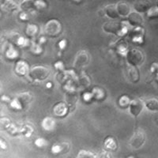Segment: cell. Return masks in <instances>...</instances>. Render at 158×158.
<instances>
[{"mask_svg":"<svg viewBox=\"0 0 158 158\" xmlns=\"http://www.w3.org/2000/svg\"><path fill=\"white\" fill-rule=\"evenodd\" d=\"M34 4L35 0H23L19 6L23 11H28L32 9H35Z\"/></svg>","mask_w":158,"mask_h":158,"instance_id":"cb8c5ba5","label":"cell"},{"mask_svg":"<svg viewBox=\"0 0 158 158\" xmlns=\"http://www.w3.org/2000/svg\"><path fill=\"white\" fill-rule=\"evenodd\" d=\"M1 7L4 10L12 12L18 10L20 6L14 0H1Z\"/></svg>","mask_w":158,"mask_h":158,"instance_id":"2e32d148","label":"cell"},{"mask_svg":"<svg viewBox=\"0 0 158 158\" xmlns=\"http://www.w3.org/2000/svg\"><path fill=\"white\" fill-rule=\"evenodd\" d=\"M47 7V2L44 0H35L34 8L36 10H44Z\"/></svg>","mask_w":158,"mask_h":158,"instance_id":"d590c367","label":"cell"},{"mask_svg":"<svg viewBox=\"0 0 158 158\" xmlns=\"http://www.w3.org/2000/svg\"><path fill=\"white\" fill-rule=\"evenodd\" d=\"M35 145L38 148H43L47 146L48 142L45 140L44 138H39L37 139H36V141H35Z\"/></svg>","mask_w":158,"mask_h":158,"instance_id":"74e56055","label":"cell"},{"mask_svg":"<svg viewBox=\"0 0 158 158\" xmlns=\"http://www.w3.org/2000/svg\"><path fill=\"white\" fill-rule=\"evenodd\" d=\"M29 70H30V68H29V64L27 62L24 61V60H18L15 64V71L18 75H29Z\"/></svg>","mask_w":158,"mask_h":158,"instance_id":"ba28073f","label":"cell"},{"mask_svg":"<svg viewBox=\"0 0 158 158\" xmlns=\"http://www.w3.org/2000/svg\"><path fill=\"white\" fill-rule=\"evenodd\" d=\"M45 40H45L44 37H41V38H40V43H44V41L45 42Z\"/></svg>","mask_w":158,"mask_h":158,"instance_id":"7dc6e473","label":"cell"},{"mask_svg":"<svg viewBox=\"0 0 158 158\" xmlns=\"http://www.w3.org/2000/svg\"><path fill=\"white\" fill-rule=\"evenodd\" d=\"M146 16L149 19H155L158 18V6H152L146 13Z\"/></svg>","mask_w":158,"mask_h":158,"instance_id":"484cf974","label":"cell"},{"mask_svg":"<svg viewBox=\"0 0 158 158\" xmlns=\"http://www.w3.org/2000/svg\"><path fill=\"white\" fill-rule=\"evenodd\" d=\"M59 46L61 49H64L65 48H66V46H67V41H66L65 40H62L61 41L59 42Z\"/></svg>","mask_w":158,"mask_h":158,"instance_id":"7bdbcfd3","label":"cell"},{"mask_svg":"<svg viewBox=\"0 0 158 158\" xmlns=\"http://www.w3.org/2000/svg\"><path fill=\"white\" fill-rule=\"evenodd\" d=\"M156 81H157V83H158V74H156Z\"/></svg>","mask_w":158,"mask_h":158,"instance_id":"681fc988","label":"cell"},{"mask_svg":"<svg viewBox=\"0 0 158 158\" xmlns=\"http://www.w3.org/2000/svg\"><path fill=\"white\" fill-rule=\"evenodd\" d=\"M127 21L130 25L133 27L140 26L143 22V18L138 12H131L127 16Z\"/></svg>","mask_w":158,"mask_h":158,"instance_id":"4fadbf2b","label":"cell"},{"mask_svg":"<svg viewBox=\"0 0 158 158\" xmlns=\"http://www.w3.org/2000/svg\"><path fill=\"white\" fill-rule=\"evenodd\" d=\"M62 25L60 22L56 19L49 20L44 25L45 34L49 36H57L61 32Z\"/></svg>","mask_w":158,"mask_h":158,"instance_id":"3957f363","label":"cell"},{"mask_svg":"<svg viewBox=\"0 0 158 158\" xmlns=\"http://www.w3.org/2000/svg\"><path fill=\"white\" fill-rule=\"evenodd\" d=\"M42 128L47 131H53L56 127V122H55L54 118H51V117H46L43 119L41 123Z\"/></svg>","mask_w":158,"mask_h":158,"instance_id":"d6986e66","label":"cell"},{"mask_svg":"<svg viewBox=\"0 0 158 158\" xmlns=\"http://www.w3.org/2000/svg\"><path fill=\"white\" fill-rule=\"evenodd\" d=\"M10 120L6 117H2L0 119V126L2 130H7V128L10 126Z\"/></svg>","mask_w":158,"mask_h":158,"instance_id":"836d02e7","label":"cell"},{"mask_svg":"<svg viewBox=\"0 0 158 158\" xmlns=\"http://www.w3.org/2000/svg\"><path fill=\"white\" fill-rule=\"evenodd\" d=\"M145 36V30L141 26H136L131 31V37L134 43L142 44Z\"/></svg>","mask_w":158,"mask_h":158,"instance_id":"52a82bcc","label":"cell"},{"mask_svg":"<svg viewBox=\"0 0 158 158\" xmlns=\"http://www.w3.org/2000/svg\"><path fill=\"white\" fill-rule=\"evenodd\" d=\"M68 144L67 143H63V144H59V143H56L54 144L52 147V153L53 154H59L60 153H64V149H69V147H66L65 146H67Z\"/></svg>","mask_w":158,"mask_h":158,"instance_id":"d4e9b609","label":"cell"},{"mask_svg":"<svg viewBox=\"0 0 158 158\" xmlns=\"http://www.w3.org/2000/svg\"><path fill=\"white\" fill-rule=\"evenodd\" d=\"M47 86H48V88H50V87H52V83H48Z\"/></svg>","mask_w":158,"mask_h":158,"instance_id":"c3c4849f","label":"cell"},{"mask_svg":"<svg viewBox=\"0 0 158 158\" xmlns=\"http://www.w3.org/2000/svg\"><path fill=\"white\" fill-rule=\"evenodd\" d=\"M0 147L2 148V149H6V147H7V146H6V144L5 143V142H4L2 139L0 140Z\"/></svg>","mask_w":158,"mask_h":158,"instance_id":"ee69618b","label":"cell"},{"mask_svg":"<svg viewBox=\"0 0 158 158\" xmlns=\"http://www.w3.org/2000/svg\"><path fill=\"white\" fill-rule=\"evenodd\" d=\"M39 32V27L34 24H28L25 29V34L29 37H33Z\"/></svg>","mask_w":158,"mask_h":158,"instance_id":"ffe728a7","label":"cell"},{"mask_svg":"<svg viewBox=\"0 0 158 158\" xmlns=\"http://www.w3.org/2000/svg\"><path fill=\"white\" fill-rule=\"evenodd\" d=\"M8 40L11 43L15 44L19 47H24L29 41L27 39H25L24 36H21V34L17 32H10L8 36Z\"/></svg>","mask_w":158,"mask_h":158,"instance_id":"30bf717a","label":"cell"},{"mask_svg":"<svg viewBox=\"0 0 158 158\" xmlns=\"http://www.w3.org/2000/svg\"><path fill=\"white\" fill-rule=\"evenodd\" d=\"M89 62V55L86 51H80L77 52L74 63V67L76 68H81L85 67Z\"/></svg>","mask_w":158,"mask_h":158,"instance_id":"5b68a950","label":"cell"},{"mask_svg":"<svg viewBox=\"0 0 158 158\" xmlns=\"http://www.w3.org/2000/svg\"><path fill=\"white\" fill-rule=\"evenodd\" d=\"M55 68H56V70H63V69H64V64H63L61 61L57 62V63H55Z\"/></svg>","mask_w":158,"mask_h":158,"instance_id":"b9f144b4","label":"cell"},{"mask_svg":"<svg viewBox=\"0 0 158 158\" xmlns=\"http://www.w3.org/2000/svg\"><path fill=\"white\" fill-rule=\"evenodd\" d=\"M92 94H93L94 98H96L97 100H102L105 96V93H104V90L102 89L99 88V87L94 88L92 91Z\"/></svg>","mask_w":158,"mask_h":158,"instance_id":"4316f807","label":"cell"},{"mask_svg":"<svg viewBox=\"0 0 158 158\" xmlns=\"http://www.w3.org/2000/svg\"><path fill=\"white\" fill-rule=\"evenodd\" d=\"M156 6H158V2H157V4H156Z\"/></svg>","mask_w":158,"mask_h":158,"instance_id":"f907efd6","label":"cell"},{"mask_svg":"<svg viewBox=\"0 0 158 158\" xmlns=\"http://www.w3.org/2000/svg\"><path fill=\"white\" fill-rule=\"evenodd\" d=\"M10 104L11 108L15 110H21L22 109V108H23V105H22V104L21 103V101L18 100V97L13 99Z\"/></svg>","mask_w":158,"mask_h":158,"instance_id":"4dcf8cb0","label":"cell"},{"mask_svg":"<svg viewBox=\"0 0 158 158\" xmlns=\"http://www.w3.org/2000/svg\"><path fill=\"white\" fill-rule=\"evenodd\" d=\"M72 1L76 4H80L81 3V2H84V0H72Z\"/></svg>","mask_w":158,"mask_h":158,"instance_id":"bcb514c9","label":"cell"},{"mask_svg":"<svg viewBox=\"0 0 158 158\" xmlns=\"http://www.w3.org/2000/svg\"><path fill=\"white\" fill-rule=\"evenodd\" d=\"M109 155L110 153H108V152H107V151H104V152H102V153H101V157H109Z\"/></svg>","mask_w":158,"mask_h":158,"instance_id":"f6af8a7d","label":"cell"},{"mask_svg":"<svg viewBox=\"0 0 158 158\" xmlns=\"http://www.w3.org/2000/svg\"><path fill=\"white\" fill-rule=\"evenodd\" d=\"M19 18L21 21H23V22L28 21L29 20V15L26 13V11H22L19 15Z\"/></svg>","mask_w":158,"mask_h":158,"instance_id":"f35d334b","label":"cell"},{"mask_svg":"<svg viewBox=\"0 0 158 158\" xmlns=\"http://www.w3.org/2000/svg\"><path fill=\"white\" fill-rule=\"evenodd\" d=\"M134 9L138 13H146L152 6L149 0H136L134 3Z\"/></svg>","mask_w":158,"mask_h":158,"instance_id":"7c38bea8","label":"cell"},{"mask_svg":"<svg viewBox=\"0 0 158 158\" xmlns=\"http://www.w3.org/2000/svg\"><path fill=\"white\" fill-rule=\"evenodd\" d=\"M104 14H105V15H107L108 17H109L110 18L115 19V18H117L119 17L118 10H117L116 5H114V4H110V5L106 6L104 7Z\"/></svg>","mask_w":158,"mask_h":158,"instance_id":"e0dca14e","label":"cell"},{"mask_svg":"<svg viewBox=\"0 0 158 158\" xmlns=\"http://www.w3.org/2000/svg\"><path fill=\"white\" fill-rule=\"evenodd\" d=\"M33 132V127L29 124L27 125H25V127L22 128V134H23L26 137H29Z\"/></svg>","mask_w":158,"mask_h":158,"instance_id":"e575fe53","label":"cell"},{"mask_svg":"<svg viewBox=\"0 0 158 158\" xmlns=\"http://www.w3.org/2000/svg\"><path fill=\"white\" fill-rule=\"evenodd\" d=\"M92 98H94V96L92 93H85L83 94V99L85 101H89Z\"/></svg>","mask_w":158,"mask_h":158,"instance_id":"60d3db41","label":"cell"},{"mask_svg":"<svg viewBox=\"0 0 158 158\" xmlns=\"http://www.w3.org/2000/svg\"><path fill=\"white\" fill-rule=\"evenodd\" d=\"M42 51L43 50H42L40 45L35 43V42H32V46H31V52L32 53H34L35 55H40L42 52Z\"/></svg>","mask_w":158,"mask_h":158,"instance_id":"8d00e7d4","label":"cell"},{"mask_svg":"<svg viewBox=\"0 0 158 158\" xmlns=\"http://www.w3.org/2000/svg\"><path fill=\"white\" fill-rule=\"evenodd\" d=\"M6 131H8V133L11 135H18L19 134L22 133V128H18V127H16L15 124H10V126L7 128Z\"/></svg>","mask_w":158,"mask_h":158,"instance_id":"f546056e","label":"cell"},{"mask_svg":"<svg viewBox=\"0 0 158 158\" xmlns=\"http://www.w3.org/2000/svg\"><path fill=\"white\" fill-rule=\"evenodd\" d=\"M145 140H146L145 134L142 131H136L131 137V140H130V145L132 148L137 149L143 145Z\"/></svg>","mask_w":158,"mask_h":158,"instance_id":"8992f818","label":"cell"},{"mask_svg":"<svg viewBox=\"0 0 158 158\" xmlns=\"http://www.w3.org/2000/svg\"><path fill=\"white\" fill-rule=\"evenodd\" d=\"M145 107H146V103H144L142 99H135L131 101L129 104L130 113L135 117L138 116Z\"/></svg>","mask_w":158,"mask_h":158,"instance_id":"277c9868","label":"cell"},{"mask_svg":"<svg viewBox=\"0 0 158 158\" xmlns=\"http://www.w3.org/2000/svg\"><path fill=\"white\" fill-rule=\"evenodd\" d=\"M67 111H68V106L64 102H59L53 108V112L56 116H65L67 114Z\"/></svg>","mask_w":158,"mask_h":158,"instance_id":"5bb4252c","label":"cell"},{"mask_svg":"<svg viewBox=\"0 0 158 158\" xmlns=\"http://www.w3.org/2000/svg\"><path fill=\"white\" fill-rule=\"evenodd\" d=\"M151 72L154 74L155 75L158 74V63H153V64L151 65Z\"/></svg>","mask_w":158,"mask_h":158,"instance_id":"ab89813d","label":"cell"},{"mask_svg":"<svg viewBox=\"0 0 158 158\" xmlns=\"http://www.w3.org/2000/svg\"><path fill=\"white\" fill-rule=\"evenodd\" d=\"M104 147L107 150H115L117 148V143L115 138L112 137H108L104 141Z\"/></svg>","mask_w":158,"mask_h":158,"instance_id":"603a6c76","label":"cell"},{"mask_svg":"<svg viewBox=\"0 0 158 158\" xmlns=\"http://www.w3.org/2000/svg\"><path fill=\"white\" fill-rule=\"evenodd\" d=\"M122 28V25L120 23L115 22H109L104 23L103 25V30L107 33H112L118 36V32Z\"/></svg>","mask_w":158,"mask_h":158,"instance_id":"9c48e42d","label":"cell"},{"mask_svg":"<svg viewBox=\"0 0 158 158\" xmlns=\"http://www.w3.org/2000/svg\"><path fill=\"white\" fill-rule=\"evenodd\" d=\"M146 108L152 111H158V99L157 98H150L146 101Z\"/></svg>","mask_w":158,"mask_h":158,"instance_id":"44dd1931","label":"cell"},{"mask_svg":"<svg viewBox=\"0 0 158 158\" xmlns=\"http://www.w3.org/2000/svg\"><path fill=\"white\" fill-rule=\"evenodd\" d=\"M127 60L129 65L138 67L140 66L144 61V55L138 49H131L127 52L126 55Z\"/></svg>","mask_w":158,"mask_h":158,"instance_id":"7a4b0ae2","label":"cell"},{"mask_svg":"<svg viewBox=\"0 0 158 158\" xmlns=\"http://www.w3.org/2000/svg\"><path fill=\"white\" fill-rule=\"evenodd\" d=\"M131 101L130 100V98L127 96L123 95L118 100V104H119V106L123 107V108H125V107H127L129 105Z\"/></svg>","mask_w":158,"mask_h":158,"instance_id":"d6a6232c","label":"cell"},{"mask_svg":"<svg viewBox=\"0 0 158 158\" xmlns=\"http://www.w3.org/2000/svg\"><path fill=\"white\" fill-rule=\"evenodd\" d=\"M116 8L118 15L121 17H127L131 14V6L127 2L120 1L116 4Z\"/></svg>","mask_w":158,"mask_h":158,"instance_id":"9a60e30c","label":"cell"},{"mask_svg":"<svg viewBox=\"0 0 158 158\" xmlns=\"http://www.w3.org/2000/svg\"><path fill=\"white\" fill-rule=\"evenodd\" d=\"M77 157L78 158H94L97 157L94 153H93L92 152L87 150H81L77 154Z\"/></svg>","mask_w":158,"mask_h":158,"instance_id":"1f68e13d","label":"cell"},{"mask_svg":"<svg viewBox=\"0 0 158 158\" xmlns=\"http://www.w3.org/2000/svg\"><path fill=\"white\" fill-rule=\"evenodd\" d=\"M49 75V70L44 66H34L29 70V76L34 81H44Z\"/></svg>","mask_w":158,"mask_h":158,"instance_id":"6da1fadb","label":"cell"},{"mask_svg":"<svg viewBox=\"0 0 158 158\" xmlns=\"http://www.w3.org/2000/svg\"><path fill=\"white\" fill-rule=\"evenodd\" d=\"M117 52L121 55H127V44L124 43L123 40H120L116 46Z\"/></svg>","mask_w":158,"mask_h":158,"instance_id":"f1b7e54d","label":"cell"},{"mask_svg":"<svg viewBox=\"0 0 158 158\" xmlns=\"http://www.w3.org/2000/svg\"><path fill=\"white\" fill-rule=\"evenodd\" d=\"M6 58L8 59H15L18 57V52L12 43H10L5 51Z\"/></svg>","mask_w":158,"mask_h":158,"instance_id":"ac0fdd59","label":"cell"},{"mask_svg":"<svg viewBox=\"0 0 158 158\" xmlns=\"http://www.w3.org/2000/svg\"><path fill=\"white\" fill-rule=\"evenodd\" d=\"M18 100L21 101V103H22L23 106L27 105V104H29L32 100V95H31L29 93H28V92H25V93L20 94L18 96Z\"/></svg>","mask_w":158,"mask_h":158,"instance_id":"7402d4cb","label":"cell"},{"mask_svg":"<svg viewBox=\"0 0 158 158\" xmlns=\"http://www.w3.org/2000/svg\"><path fill=\"white\" fill-rule=\"evenodd\" d=\"M77 83H78V85L81 87H88L90 85V80L89 77L86 75H82L81 77L77 78Z\"/></svg>","mask_w":158,"mask_h":158,"instance_id":"83f0119b","label":"cell"},{"mask_svg":"<svg viewBox=\"0 0 158 158\" xmlns=\"http://www.w3.org/2000/svg\"><path fill=\"white\" fill-rule=\"evenodd\" d=\"M126 75L128 80L133 83L138 82L139 81V78H140V74H139L138 70L137 69V67L131 66V65H130L129 67L127 68Z\"/></svg>","mask_w":158,"mask_h":158,"instance_id":"8fae6325","label":"cell"}]
</instances>
